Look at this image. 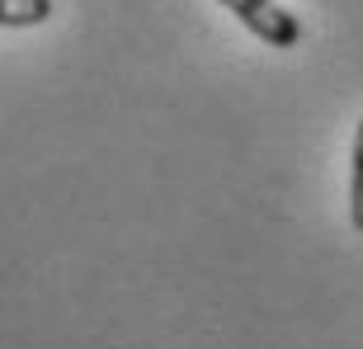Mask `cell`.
I'll return each mask as SVG.
<instances>
[{"instance_id":"obj_1","label":"cell","mask_w":363,"mask_h":349,"mask_svg":"<svg viewBox=\"0 0 363 349\" xmlns=\"http://www.w3.org/2000/svg\"><path fill=\"white\" fill-rule=\"evenodd\" d=\"M236 19H241L255 38H264L269 48H297L302 43V19L293 10H283L279 0H222Z\"/></svg>"},{"instance_id":"obj_2","label":"cell","mask_w":363,"mask_h":349,"mask_svg":"<svg viewBox=\"0 0 363 349\" xmlns=\"http://www.w3.org/2000/svg\"><path fill=\"white\" fill-rule=\"evenodd\" d=\"M52 0H0V28H33L52 19Z\"/></svg>"},{"instance_id":"obj_3","label":"cell","mask_w":363,"mask_h":349,"mask_svg":"<svg viewBox=\"0 0 363 349\" xmlns=\"http://www.w3.org/2000/svg\"><path fill=\"white\" fill-rule=\"evenodd\" d=\"M350 222L363 236V118L354 133V161H350Z\"/></svg>"}]
</instances>
